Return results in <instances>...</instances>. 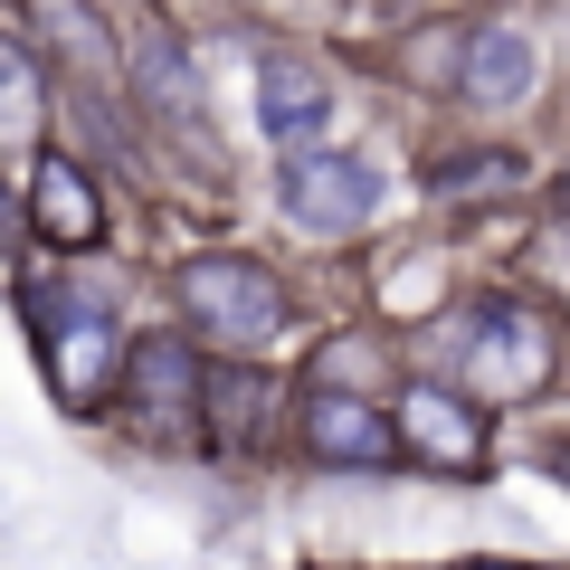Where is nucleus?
<instances>
[{"label":"nucleus","mask_w":570,"mask_h":570,"mask_svg":"<svg viewBox=\"0 0 570 570\" xmlns=\"http://www.w3.org/2000/svg\"><path fill=\"white\" fill-rule=\"evenodd\" d=\"M305 381H314V390H371V400H381L390 343H381V333H324V343H314V362H305Z\"/></svg>","instance_id":"2eb2a0df"},{"label":"nucleus","mask_w":570,"mask_h":570,"mask_svg":"<svg viewBox=\"0 0 570 570\" xmlns=\"http://www.w3.org/2000/svg\"><path fill=\"white\" fill-rule=\"evenodd\" d=\"M276 200H285V219L305 228V238H352V228L381 219L390 181H381V163H362V153H314L305 142V153H285Z\"/></svg>","instance_id":"0eeeda50"},{"label":"nucleus","mask_w":570,"mask_h":570,"mask_svg":"<svg viewBox=\"0 0 570 570\" xmlns=\"http://www.w3.org/2000/svg\"><path fill=\"white\" fill-rule=\"evenodd\" d=\"M20 314H29V343H39L48 390H58L67 409H105V400L124 390V362H134V343L115 333V314H105L96 295L20 276Z\"/></svg>","instance_id":"f03ea898"},{"label":"nucleus","mask_w":570,"mask_h":570,"mask_svg":"<svg viewBox=\"0 0 570 570\" xmlns=\"http://www.w3.org/2000/svg\"><path fill=\"white\" fill-rule=\"evenodd\" d=\"M532 276H542L551 295H570V209L542 228V238H532Z\"/></svg>","instance_id":"6ab92c4d"},{"label":"nucleus","mask_w":570,"mask_h":570,"mask_svg":"<svg viewBox=\"0 0 570 570\" xmlns=\"http://www.w3.org/2000/svg\"><path fill=\"white\" fill-rule=\"evenodd\" d=\"M400 77L419 86V96H456V86H466V39H456V20H428L419 39L400 48Z\"/></svg>","instance_id":"dca6fc26"},{"label":"nucleus","mask_w":570,"mask_h":570,"mask_svg":"<svg viewBox=\"0 0 570 570\" xmlns=\"http://www.w3.org/2000/svg\"><path fill=\"white\" fill-rule=\"evenodd\" d=\"M542 570H561V561H542Z\"/></svg>","instance_id":"4be33fe9"},{"label":"nucleus","mask_w":570,"mask_h":570,"mask_svg":"<svg viewBox=\"0 0 570 570\" xmlns=\"http://www.w3.org/2000/svg\"><path fill=\"white\" fill-rule=\"evenodd\" d=\"M39 29L67 48V58H86V77H96V86H115V48H105V29H96L86 0H39Z\"/></svg>","instance_id":"f3484780"},{"label":"nucleus","mask_w":570,"mask_h":570,"mask_svg":"<svg viewBox=\"0 0 570 570\" xmlns=\"http://www.w3.org/2000/svg\"><path fill=\"white\" fill-rule=\"evenodd\" d=\"M163 10H181V0H163Z\"/></svg>","instance_id":"412c9836"},{"label":"nucleus","mask_w":570,"mask_h":570,"mask_svg":"<svg viewBox=\"0 0 570 570\" xmlns=\"http://www.w3.org/2000/svg\"><path fill=\"white\" fill-rule=\"evenodd\" d=\"M0 86H10V171H39V115H48V77H39V48H29V29H10V48H0Z\"/></svg>","instance_id":"4468645a"},{"label":"nucleus","mask_w":570,"mask_h":570,"mask_svg":"<svg viewBox=\"0 0 570 570\" xmlns=\"http://www.w3.org/2000/svg\"><path fill=\"white\" fill-rule=\"evenodd\" d=\"M115 400H124V419H134L153 448H181L190 428H209V371H200V352H190L181 333H142Z\"/></svg>","instance_id":"39448f33"},{"label":"nucleus","mask_w":570,"mask_h":570,"mask_svg":"<svg viewBox=\"0 0 570 570\" xmlns=\"http://www.w3.org/2000/svg\"><path fill=\"white\" fill-rule=\"evenodd\" d=\"M466 570H523V561H494V551H485V561H466Z\"/></svg>","instance_id":"aec40b11"},{"label":"nucleus","mask_w":570,"mask_h":570,"mask_svg":"<svg viewBox=\"0 0 570 570\" xmlns=\"http://www.w3.org/2000/svg\"><path fill=\"white\" fill-rule=\"evenodd\" d=\"M324 115H333L324 67L295 58V48H266V67H257V124L285 142V153H305V142L324 134Z\"/></svg>","instance_id":"9d476101"},{"label":"nucleus","mask_w":570,"mask_h":570,"mask_svg":"<svg viewBox=\"0 0 570 570\" xmlns=\"http://www.w3.org/2000/svg\"><path fill=\"white\" fill-rule=\"evenodd\" d=\"M390 409H400V438H409V466L428 475H485L494 456V428H485V400H475L466 381H400L390 390Z\"/></svg>","instance_id":"423d86ee"},{"label":"nucleus","mask_w":570,"mask_h":570,"mask_svg":"<svg viewBox=\"0 0 570 570\" xmlns=\"http://www.w3.org/2000/svg\"><path fill=\"white\" fill-rule=\"evenodd\" d=\"M124 77H134V105H142V115L200 124V77H190L181 39H171L163 20H142V29H134V48H124Z\"/></svg>","instance_id":"f8f14e48"},{"label":"nucleus","mask_w":570,"mask_h":570,"mask_svg":"<svg viewBox=\"0 0 570 570\" xmlns=\"http://www.w3.org/2000/svg\"><path fill=\"white\" fill-rule=\"evenodd\" d=\"M20 209H29V238L58 247V257H86L105 238V200H96V171L77 153H39V171L20 181Z\"/></svg>","instance_id":"1a4fd4ad"},{"label":"nucleus","mask_w":570,"mask_h":570,"mask_svg":"<svg viewBox=\"0 0 570 570\" xmlns=\"http://www.w3.org/2000/svg\"><path fill=\"white\" fill-rule=\"evenodd\" d=\"M276 409H295V400H285L257 362H219L209 371V448L219 456H257L266 428H276Z\"/></svg>","instance_id":"9b49d317"},{"label":"nucleus","mask_w":570,"mask_h":570,"mask_svg":"<svg viewBox=\"0 0 570 570\" xmlns=\"http://www.w3.org/2000/svg\"><path fill=\"white\" fill-rule=\"evenodd\" d=\"M456 96L475 105V115H513V105L542 96V29L513 20V10H494V20L466 29V86Z\"/></svg>","instance_id":"6e6552de"},{"label":"nucleus","mask_w":570,"mask_h":570,"mask_svg":"<svg viewBox=\"0 0 570 570\" xmlns=\"http://www.w3.org/2000/svg\"><path fill=\"white\" fill-rule=\"evenodd\" d=\"M428 190H438L448 209L513 200V190H532V163H523V153H504V142H475V153H448V163L428 171Z\"/></svg>","instance_id":"ddd939ff"},{"label":"nucleus","mask_w":570,"mask_h":570,"mask_svg":"<svg viewBox=\"0 0 570 570\" xmlns=\"http://www.w3.org/2000/svg\"><path fill=\"white\" fill-rule=\"evenodd\" d=\"M171 305H181V324L200 333V343H219L228 362H257L266 343H285V333H295V295H285V285L266 276L257 257H238V247L181 257V276H171Z\"/></svg>","instance_id":"f257e3e1"},{"label":"nucleus","mask_w":570,"mask_h":570,"mask_svg":"<svg viewBox=\"0 0 570 570\" xmlns=\"http://www.w3.org/2000/svg\"><path fill=\"white\" fill-rule=\"evenodd\" d=\"M295 438H305L314 466H343V475H390L409 466V438H400V409H381L371 390H295Z\"/></svg>","instance_id":"20e7f679"},{"label":"nucleus","mask_w":570,"mask_h":570,"mask_svg":"<svg viewBox=\"0 0 570 570\" xmlns=\"http://www.w3.org/2000/svg\"><path fill=\"white\" fill-rule=\"evenodd\" d=\"M438 276H448V266H438V257H409L400 276L381 285V305L400 314V324H428V295H438Z\"/></svg>","instance_id":"a211bd4d"},{"label":"nucleus","mask_w":570,"mask_h":570,"mask_svg":"<svg viewBox=\"0 0 570 570\" xmlns=\"http://www.w3.org/2000/svg\"><path fill=\"white\" fill-rule=\"evenodd\" d=\"M456 343V381L475 390L485 409H513V400H542L551 390V362H561V324L523 295H494L475 314H438Z\"/></svg>","instance_id":"7ed1b4c3"}]
</instances>
